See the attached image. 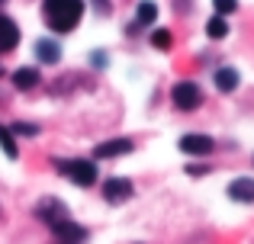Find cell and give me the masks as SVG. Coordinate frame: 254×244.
<instances>
[{
    "label": "cell",
    "instance_id": "obj_1",
    "mask_svg": "<svg viewBox=\"0 0 254 244\" xmlns=\"http://www.w3.org/2000/svg\"><path fill=\"white\" fill-rule=\"evenodd\" d=\"M42 16L52 32H71L84 16V0H42Z\"/></svg>",
    "mask_w": 254,
    "mask_h": 244
},
{
    "label": "cell",
    "instance_id": "obj_2",
    "mask_svg": "<svg viewBox=\"0 0 254 244\" xmlns=\"http://www.w3.org/2000/svg\"><path fill=\"white\" fill-rule=\"evenodd\" d=\"M55 167L62 170L64 177H68L71 183H77V187H93L97 183V164L93 161H84V157H58Z\"/></svg>",
    "mask_w": 254,
    "mask_h": 244
},
{
    "label": "cell",
    "instance_id": "obj_3",
    "mask_svg": "<svg viewBox=\"0 0 254 244\" xmlns=\"http://www.w3.org/2000/svg\"><path fill=\"white\" fill-rule=\"evenodd\" d=\"M171 103L180 109V113H193V109L203 106V90H199V84H193V81H177L171 87Z\"/></svg>",
    "mask_w": 254,
    "mask_h": 244
},
{
    "label": "cell",
    "instance_id": "obj_4",
    "mask_svg": "<svg viewBox=\"0 0 254 244\" xmlns=\"http://www.w3.org/2000/svg\"><path fill=\"white\" fill-rule=\"evenodd\" d=\"M177 148L184 151V154H190V157H209L212 151H216V142H212L209 135L190 132V135H184V138L177 142Z\"/></svg>",
    "mask_w": 254,
    "mask_h": 244
},
{
    "label": "cell",
    "instance_id": "obj_5",
    "mask_svg": "<svg viewBox=\"0 0 254 244\" xmlns=\"http://www.w3.org/2000/svg\"><path fill=\"white\" fill-rule=\"evenodd\" d=\"M36 219H42L45 225H55V222H64L68 219V206L55 196H45V199L36 202Z\"/></svg>",
    "mask_w": 254,
    "mask_h": 244
},
{
    "label": "cell",
    "instance_id": "obj_6",
    "mask_svg": "<svg viewBox=\"0 0 254 244\" xmlns=\"http://www.w3.org/2000/svg\"><path fill=\"white\" fill-rule=\"evenodd\" d=\"M132 193H135L132 180H126V177H106V183H103V199L106 202L119 206V202H126Z\"/></svg>",
    "mask_w": 254,
    "mask_h": 244
},
{
    "label": "cell",
    "instance_id": "obj_7",
    "mask_svg": "<svg viewBox=\"0 0 254 244\" xmlns=\"http://www.w3.org/2000/svg\"><path fill=\"white\" fill-rule=\"evenodd\" d=\"M129 151H135V142H132V138H110V142H100L97 148H93V157H97V161H110V157H123V154H129Z\"/></svg>",
    "mask_w": 254,
    "mask_h": 244
},
{
    "label": "cell",
    "instance_id": "obj_8",
    "mask_svg": "<svg viewBox=\"0 0 254 244\" xmlns=\"http://www.w3.org/2000/svg\"><path fill=\"white\" fill-rule=\"evenodd\" d=\"M49 232L55 235V241H64V244H81V241L87 238V228H81L77 222H71V219L49 225Z\"/></svg>",
    "mask_w": 254,
    "mask_h": 244
},
{
    "label": "cell",
    "instance_id": "obj_9",
    "mask_svg": "<svg viewBox=\"0 0 254 244\" xmlns=\"http://www.w3.org/2000/svg\"><path fill=\"white\" fill-rule=\"evenodd\" d=\"M19 45V26L10 16H0V55L13 51Z\"/></svg>",
    "mask_w": 254,
    "mask_h": 244
},
{
    "label": "cell",
    "instance_id": "obj_10",
    "mask_svg": "<svg viewBox=\"0 0 254 244\" xmlns=\"http://www.w3.org/2000/svg\"><path fill=\"white\" fill-rule=\"evenodd\" d=\"M225 193L235 202H254V177H235Z\"/></svg>",
    "mask_w": 254,
    "mask_h": 244
},
{
    "label": "cell",
    "instance_id": "obj_11",
    "mask_svg": "<svg viewBox=\"0 0 254 244\" xmlns=\"http://www.w3.org/2000/svg\"><path fill=\"white\" fill-rule=\"evenodd\" d=\"M39 81H42L39 68H29V64H23V68L13 71V87H16V90H32V87H39Z\"/></svg>",
    "mask_w": 254,
    "mask_h": 244
},
{
    "label": "cell",
    "instance_id": "obj_12",
    "mask_svg": "<svg viewBox=\"0 0 254 244\" xmlns=\"http://www.w3.org/2000/svg\"><path fill=\"white\" fill-rule=\"evenodd\" d=\"M36 55L42 64H58L62 61V45L55 42V39H39L36 42Z\"/></svg>",
    "mask_w": 254,
    "mask_h": 244
},
{
    "label": "cell",
    "instance_id": "obj_13",
    "mask_svg": "<svg viewBox=\"0 0 254 244\" xmlns=\"http://www.w3.org/2000/svg\"><path fill=\"white\" fill-rule=\"evenodd\" d=\"M212 81H216V90H219V94H232V90H238L242 77H238L235 68H219L216 74H212Z\"/></svg>",
    "mask_w": 254,
    "mask_h": 244
},
{
    "label": "cell",
    "instance_id": "obj_14",
    "mask_svg": "<svg viewBox=\"0 0 254 244\" xmlns=\"http://www.w3.org/2000/svg\"><path fill=\"white\" fill-rule=\"evenodd\" d=\"M151 23H158V3L142 0V3L135 6V26H151Z\"/></svg>",
    "mask_w": 254,
    "mask_h": 244
},
{
    "label": "cell",
    "instance_id": "obj_15",
    "mask_svg": "<svg viewBox=\"0 0 254 244\" xmlns=\"http://www.w3.org/2000/svg\"><path fill=\"white\" fill-rule=\"evenodd\" d=\"M81 84V74L77 71H68V74L62 77V81H55L52 84V97H64V94H71V90Z\"/></svg>",
    "mask_w": 254,
    "mask_h": 244
},
{
    "label": "cell",
    "instance_id": "obj_16",
    "mask_svg": "<svg viewBox=\"0 0 254 244\" xmlns=\"http://www.w3.org/2000/svg\"><path fill=\"white\" fill-rule=\"evenodd\" d=\"M0 148H3V154L10 157V161L19 154V151H16V142H13V132H10V125H3V122H0Z\"/></svg>",
    "mask_w": 254,
    "mask_h": 244
},
{
    "label": "cell",
    "instance_id": "obj_17",
    "mask_svg": "<svg viewBox=\"0 0 254 244\" xmlns=\"http://www.w3.org/2000/svg\"><path fill=\"white\" fill-rule=\"evenodd\" d=\"M206 36H209V39H225V36H229V23H225V16H212L209 23H206Z\"/></svg>",
    "mask_w": 254,
    "mask_h": 244
},
{
    "label": "cell",
    "instance_id": "obj_18",
    "mask_svg": "<svg viewBox=\"0 0 254 244\" xmlns=\"http://www.w3.org/2000/svg\"><path fill=\"white\" fill-rule=\"evenodd\" d=\"M151 45H155L158 51H168L171 45H174V36H171L168 29H155V32H151Z\"/></svg>",
    "mask_w": 254,
    "mask_h": 244
},
{
    "label": "cell",
    "instance_id": "obj_19",
    "mask_svg": "<svg viewBox=\"0 0 254 244\" xmlns=\"http://www.w3.org/2000/svg\"><path fill=\"white\" fill-rule=\"evenodd\" d=\"M10 132H13V135H26V138H32V135H39V125H32V122H13V125H10Z\"/></svg>",
    "mask_w": 254,
    "mask_h": 244
},
{
    "label": "cell",
    "instance_id": "obj_20",
    "mask_svg": "<svg viewBox=\"0 0 254 244\" xmlns=\"http://www.w3.org/2000/svg\"><path fill=\"white\" fill-rule=\"evenodd\" d=\"M212 6H216V16H229L238 10V0H212Z\"/></svg>",
    "mask_w": 254,
    "mask_h": 244
},
{
    "label": "cell",
    "instance_id": "obj_21",
    "mask_svg": "<svg viewBox=\"0 0 254 244\" xmlns=\"http://www.w3.org/2000/svg\"><path fill=\"white\" fill-rule=\"evenodd\" d=\"M206 170H209V167H203V164H190V167H187V174L199 177V174H206Z\"/></svg>",
    "mask_w": 254,
    "mask_h": 244
},
{
    "label": "cell",
    "instance_id": "obj_22",
    "mask_svg": "<svg viewBox=\"0 0 254 244\" xmlns=\"http://www.w3.org/2000/svg\"><path fill=\"white\" fill-rule=\"evenodd\" d=\"M93 3H97V10H100V13H103V16H106V13H110V10H113V6H110V0H93Z\"/></svg>",
    "mask_w": 254,
    "mask_h": 244
},
{
    "label": "cell",
    "instance_id": "obj_23",
    "mask_svg": "<svg viewBox=\"0 0 254 244\" xmlns=\"http://www.w3.org/2000/svg\"><path fill=\"white\" fill-rule=\"evenodd\" d=\"M0 77H3V64H0Z\"/></svg>",
    "mask_w": 254,
    "mask_h": 244
},
{
    "label": "cell",
    "instance_id": "obj_24",
    "mask_svg": "<svg viewBox=\"0 0 254 244\" xmlns=\"http://www.w3.org/2000/svg\"><path fill=\"white\" fill-rule=\"evenodd\" d=\"M0 6H6V0H0Z\"/></svg>",
    "mask_w": 254,
    "mask_h": 244
},
{
    "label": "cell",
    "instance_id": "obj_25",
    "mask_svg": "<svg viewBox=\"0 0 254 244\" xmlns=\"http://www.w3.org/2000/svg\"><path fill=\"white\" fill-rule=\"evenodd\" d=\"M55 244H64V241H55Z\"/></svg>",
    "mask_w": 254,
    "mask_h": 244
}]
</instances>
